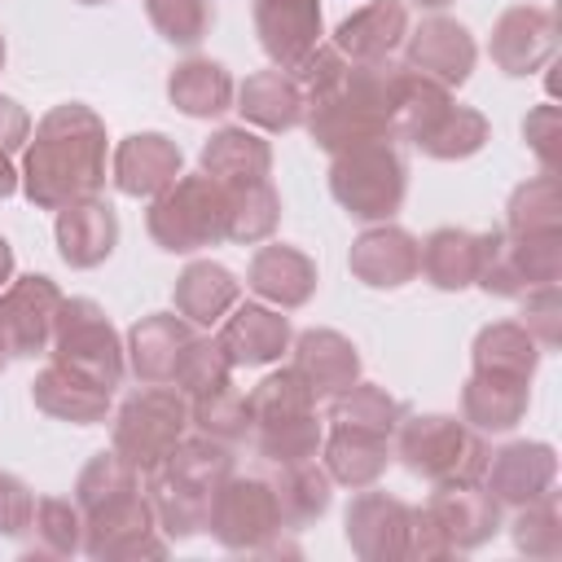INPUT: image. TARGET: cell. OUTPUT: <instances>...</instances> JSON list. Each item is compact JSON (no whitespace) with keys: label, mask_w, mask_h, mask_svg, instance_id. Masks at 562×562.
I'll return each mask as SVG.
<instances>
[{"label":"cell","mask_w":562,"mask_h":562,"mask_svg":"<svg viewBox=\"0 0 562 562\" xmlns=\"http://www.w3.org/2000/svg\"><path fill=\"white\" fill-rule=\"evenodd\" d=\"M105 184V123L83 101L53 105L22 154V193L40 211L97 198Z\"/></svg>","instance_id":"1"},{"label":"cell","mask_w":562,"mask_h":562,"mask_svg":"<svg viewBox=\"0 0 562 562\" xmlns=\"http://www.w3.org/2000/svg\"><path fill=\"white\" fill-rule=\"evenodd\" d=\"M408 83V66L395 61H351L342 83L307 101V136L325 154H342L373 140H395V110Z\"/></svg>","instance_id":"2"},{"label":"cell","mask_w":562,"mask_h":562,"mask_svg":"<svg viewBox=\"0 0 562 562\" xmlns=\"http://www.w3.org/2000/svg\"><path fill=\"white\" fill-rule=\"evenodd\" d=\"M145 228L167 255H198L206 246L228 241V189L206 171L176 176L158 198H149Z\"/></svg>","instance_id":"3"},{"label":"cell","mask_w":562,"mask_h":562,"mask_svg":"<svg viewBox=\"0 0 562 562\" xmlns=\"http://www.w3.org/2000/svg\"><path fill=\"white\" fill-rule=\"evenodd\" d=\"M395 457L404 461L408 474L439 487V483H483L492 448L474 426L448 413H417V417L404 413L395 430Z\"/></svg>","instance_id":"4"},{"label":"cell","mask_w":562,"mask_h":562,"mask_svg":"<svg viewBox=\"0 0 562 562\" xmlns=\"http://www.w3.org/2000/svg\"><path fill=\"white\" fill-rule=\"evenodd\" d=\"M329 198L360 224H382L404 206L408 162L391 140L329 154Z\"/></svg>","instance_id":"5"},{"label":"cell","mask_w":562,"mask_h":562,"mask_svg":"<svg viewBox=\"0 0 562 562\" xmlns=\"http://www.w3.org/2000/svg\"><path fill=\"white\" fill-rule=\"evenodd\" d=\"M48 356H53V364H66L70 373L105 386L110 395L127 373L123 338H119V329L110 325V316L97 299H61L57 321H53Z\"/></svg>","instance_id":"6"},{"label":"cell","mask_w":562,"mask_h":562,"mask_svg":"<svg viewBox=\"0 0 562 562\" xmlns=\"http://www.w3.org/2000/svg\"><path fill=\"white\" fill-rule=\"evenodd\" d=\"M189 430V400L176 386H140L114 413L110 448L132 470H154Z\"/></svg>","instance_id":"7"},{"label":"cell","mask_w":562,"mask_h":562,"mask_svg":"<svg viewBox=\"0 0 562 562\" xmlns=\"http://www.w3.org/2000/svg\"><path fill=\"white\" fill-rule=\"evenodd\" d=\"M206 531L233 553H263L281 531V505L263 474H228L206 509Z\"/></svg>","instance_id":"8"},{"label":"cell","mask_w":562,"mask_h":562,"mask_svg":"<svg viewBox=\"0 0 562 562\" xmlns=\"http://www.w3.org/2000/svg\"><path fill=\"white\" fill-rule=\"evenodd\" d=\"M83 553L97 562H127V558H162L167 536L154 522L145 487L123 492L83 514Z\"/></svg>","instance_id":"9"},{"label":"cell","mask_w":562,"mask_h":562,"mask_svg":"<svg viewBox=\"0 0 562 562\" xmlns=\"http://www.w3.org/2000/svg\"><path fill=\"white\" fill-rule=\"evenodd\" d=\"M61 290L53 277L44 272H31V277H18L0 290V342L13 360H35V356H48V342H53V321H57V307H61Z\"/></svg>","instance_id":"10"},{"label":"cell","mask_w":562,"mask_h":562,"mask_svg":"<svg viewBox=\"0 0 562 562\" xmlns=\"http://www.w3.org/2000/svg\"><path fill=\"white\" fill-rule=\"evenodd\" d=\"M558 53V18L544 4H509L487 35V57L501 75L527 79L544 70Z\"/></svg>","instance_id":"11"},{"label":"cell","mask_w":562,"mask_h":562,"mask_svg":"<svg viewBox=\"0 0 562 562\" xmlns=\"http://www.w3.org/2000/svg\"><path fill=\"white\" fill-rule=\"evenodd\" d=\"M408 527H413V505L378 487H360V496L347 505V518H342L347 544L364 562L408 558Z\"/></svg>","instance_id":"12"},{"label":"cell","mask_w":562,"mask_h":562,"mask_svg":"<svg viewBox=\"0 0 562 562\" xmlns=\"http://www.w3.org/2000/svg\"><path fill=\"white\" fill-rule=\"evenodd\" d=\"M474 61H479V48H474V35L457 22V18H426L422 26H413L404 35V66L435 79L439 88H461L470 75H474Z\"/></svg>","instance_id":"13"},{"label":"cell","mask_w":562,"mask_h":562,"mask_svg":"<svg viewBox=\"0 0 562 562\" xmlns=\"http://www.w3.org/2000/svg\"><path fill=\"white\" fill-rule=\"evenodd\" d=\"M553 479H558V452L540 439H514L496 448L483 470V487L496 496V505H509V509H522L549 496Z\"/></svg>","instance_id":"14"},{"label":"cell","mask_w":562,"mask_h":562,"mask_svg":"<svg viewBox=\"0 0 562 562\" xmlns=\"http://www.w3.org/2000/svg\"><path fill=\"white\" fill-rule=\"evenodd\" d=\"M452 553H470L501 531V505L483 483H439L422 505Z\"/></svg>","instance_id":"15"},{"label":"cell","mask_w":562,"mask_h":562,"mask_svg":"<svg viewBox=\"0 0 562 562\" xmlns=\"http://www.w3.org/2000/svg\"><path fill=\"white\" fill-rule=\"evenodd\" d=\"M417 259H422V241L408 228L391 224V220L369 224L351 241V250H347L351 277L360 285H369V290H400V285H408L417 277Z\"/></svg>","instance_id":"16"},{"label":"cell","mask_w":562,"mask_h":562,"mask_svg":"<svg viewBox=\"0 0 562 562\" xmlns=\"http://www.w3.org/2000/svg\"><path fill=\"white\" fill-rule=\"evenodd\" d=\"M184 171V154L162 132H132L114 145L110 180L123 198H158Z\"/></svg>","instance_id":"17"},{"label":"cell","mask_w":562,"mask_h":562,"mask_svg":"<svg viewBox=\"0 0 562 562\" xmlns=\"http://www.w3.org/2000/svg\"><path fill=\"white\" fill-rule=\"evenodd\" d=\"M198 325H189L180 312H149L127 329V369L136 373L140 386H171L176 364L184 356V347L193 342Z\"/></svg>","instance_id":"18"},{"label":"cell","mask_w":562,"mask_h":562,"mask_svg":"<svg viewBox=\"0 0 562 562\" xmlns=\"http://www.w3.org/2000/svg\"><path fill=\"white\" fill-rule=\"evenodd\" d=\"M290 338H294V329L281 316V307H272V303L233 307L215 334V342L224 347L233 369H259V364L281 360V351H290Z\"/></svg>","instance_id":"19"},{"label":"cell","mask_w":562,"mask_h":562,"mask_svg":"<svg viewBox=\"0 0 562 562\" xmlns=\"http://www.w3.org/2000/svg\"><path fill=\"white\" fill-rule=\"evenodd\" d=\"M321 0H255V35L277 70L299 66L321 44Z\"/></svg>","instance_id":"20"},{"label":"cell","mask_w":562,"mask_h":562,"mask_svg":"<svg viewBox=\"0 0 562 562\" xmlns=\"http://www.w3.org/2000/svg\"><path fill=\"white\" fill-rule=\"evenodd\" d=\"M53 233H57V255L70 268L88 272V268H101L114 255V246H119V215H114V206L101 193L97 198H79V202L57 211Z\"/></svg>","instance_id":"21"},{"label":"cell","mask_w":562,"mask_h":562,"mask_svg":"<svg viewBox=\"0 0 562 562\" xmlns=\"http://www.w3.org/2000/svg\"><path fill=\"white\" fill-rule=\"evenodd\" d=\"M290 351H294L290 369H299V378L316 400H334L338 391L360 382V351L338 329H303L290 338Z\"/></svg>","instance_id":"22"},{"label":"cell","mask_w":562,"mask_h":562,"mask_svg":"<svg viewBox=\"0 0 562 562\" xmlns=\"http://www.w3.org/2000/svg\"><path fill=\"white\" fill-rule=\"evenodd\" d=\"M316 263L299 250V246H285V241H272V246H259L250 268H246V290L259 294L263 303L281 307V312H294L303 303H312L316 294Z\"/></svg>","instance_id":"23"},{"label":"cell","mask_w":562,"mask_h":562,"mask_svg":"<svg viewBox=\"0 0 562 562\" xmlns=\"http://www.w3.org/2000/svg\"><path fill=\"white\" fill-rule=\"evenodd\" d=\"M531 404V378L470 373L461 386V422L479 435H509Z\"/></svg>","instance_id":"24"},{"label":"cell","mask_w":562,"mask_h":562,"mask_svg":"<svg viewBox=\"0 0 562 562\" xmlns=\"http://www.w3.org/2000/svg\"><path fill=\"white\" fill-rule=\"evenodd\" d=\"M395 457V439L391 435H373V430H356V426H329L325 443H321V461L325 474L351 492L373 487L386 465Z\"/></svg>","instance_id":"25"},{"label":"cell","mask_w":562,"mask_h":562,"mask_svg":"<svg viewBox=\"0 0 562 562\" xmlns=\"http://www.w3.org/2000/svg\"><path fill=\"white\" fill-rule=\"evenodd\" d=\"M404 35H408V4L404 0H369L364 9H356L351 18L338 22L329 44L347 61H391V53L404 44Z\"/></svg>","instance_id":"26"},{"label":"cell","mask_w":562,"mask_h":562,"mask_svg":"<svg viewBox=\"0 0 562 562\" xmlns=\"http://www.w3.org/2000/svg\"><path fill=\"white\" fill-rule=\"evenodd\" d=\"M237 299H241V281H237L224 263H215V259H193V263H184V272H180L176 285H171L176 312H180L189 325H198V329L220 325V321L237 307Z\"/></svg>","instance_id":"27"},{"label":"cell","mask_w":562,"mask_h":562,"mask_svg":"<svg viewBox=\"0 0 562 562\" xmlns=\"http://www.w3.org/2000/svg\"><path fill=\"white\" fill-rule=\"evenodd\" d=\"M31 400L40 413L70 422V426H97L110 417V391L70 373L66 364H44L31 382Z\"/></svg>","instance_id":"28"},{"label":"cell","mask_w":562,"mask_h":562,"mask_svg":"<svg viewBox=\"0 0 562 562\" xmlns=\"http://www.w3.org/2000/svg\"><path fill=\"white\" fill-rule=\"evenodd\" d=\"M233 101H237L241 119L250 127H259V132H294L303 123V114H307V101H303L294 75L277 70V66L246 75V83L237 88Z\"/></svg>","instance_id":"29"},{"label":"cell","mask_w":562,"mask_h":562,"mask_svg":"<svg viewBox=\"0 0 562 562\" xmlns=\"http://www.w3.org/2000/svg\"><path fill=\"white\" fill-rule=\"evenodd\" d=\"M198 162L224 189L255 184V180H268L272 176V145L259 132H250V127H220V132H211L202 140Z\"/></svg>","instance_id":"30"},{"label":"cell","mask_w":562,"mask_h":562,"mask_svg":"<svg viewBox=\"0 0 562 562\" xmlns=\"http://www.w3.org/2000/svg\"><path fill=\"white\" fill-rule=\"evenodd\" d=\"M140 487H145V501L154 509V522L167 540H189L198 531H206V509H211V496L215 492H202L176 474H167L162 465L145 470L140 474Z\"/></svg>","instance_id":"31"},{"label":"cell","mask_w":562,"mask_h":562,"mask_svg":"<svg viewBox=\"0 0 562 562\" xmlns=\"http://www.w3.org/2000/svg\"><path fill=\"white\" fill-rule=\"evenodd\" d=\"M167 97L184 119H220L224 110H233V75L211 61V57H189L180 66H171L167 75Z\"/></svg>","instance_id":"32"},{"label":"cell","mask_w":562,"mask_h":562,"mask_svg":"<svg viewBox=\"0 0 562 562\" xmlns=\"http://www.w3.org/2000/svg\"><path fill=\"white\" fill-rule=\"evenodd\" d=\"M479 259H483V233H470V228H435L426 241H422V259H417V272L435 285V290H470L474 277H479Z\"/></svg>","instance_id":"33"},{"label":"cell","mask_w":562,"mask_h":562,"mask_svg":"<svg viewBox=\"0 0 562 562\" xmlns=\"http://www.w3.org/2000/svg\"><path fill=\"white\" fill-rule=\"evenodd\" d=\"M540 347L518 321H492L474 334L470 342V364L474 373H509V378H536L540 369Z\"/></svg>","instance_id":"34"},{"label":"cell","mask_w":562,"mask_h":562,"mask_svg":"<svg viewBox=\"0 0 562 562\" xmlns=\"http://www.w3.org/2000/svg\"><path fill=\"white\" fill-rule=\"evenodd\" d=\"M277 474L268 479L272 492H277V505H281V518L285 527H307L316 522L329 501H334V479L325 474V465L312 461H294V465H272Z\"/></svg>","instance_id":"35"},{"label":"cell","mask_w":562,"mask_h":562,"mask_svg":"<svg viewBox=\"0 0 562 562\" xmlns=\"http://www.w3.org/2000/svg\"><path fill=\"white\" fill-rule=\"evenodd\" d=\"M250 443L268 465L312 461L321 452V443H325V422L316 417V408L290 413V417H272V422H255L250 426Z\"/></svg>","instance_id":"36"},{"label":"cell","mask_w":562,"mask_h":562,"mask_svg":"<svg viewBox=\"0 0 562 562\" xmlns=\"http://www.w3.org/2000/svg\"><path fill=\"white\" fill-rule=\"evenodd\" d=\"M404 413L408 408L378 382H351L347 391H338L329 400V426H356V430H373V435H391V439H395Z\"/></svg>","instance_id":"37"},{"label":"cell","mask_w":562,"mask_h":562,"mask_svg":"<svg viewBox=\"0 0 562 562\" xmlns=\"http://www.w3.org/2000/svg\"><path fill=\"white\" fill-rule=\"evenodd\" d=\"M487 136H492V127H487V119L474 110V105H457V101H448V110L435 119V127L417 140V149L426 154V158H435V162H461V158H474L483 145H487Z\"/></svg>","instance_id":"38"},{"label":"cell","mask_w":562,"mask_h":562,"mask_svg":"<svg viewBox=\"0 0 562 562\" xmlns=\"http://www.w3.org/2000/svg\"><path fill=\"white\" fill-rule=\"evenodd\" d=\"M505 233H562V184L553 171H540L509 193Z\"/></svg>","instance_id":"39"},{"label":"cell","mask_w":562,"mask_h":562,"mask_svg":"<svg viewBox=\"0 0 562 562\" xmlns=\"http://www.w3.org/2000/svg\"><path fill=\"white\" fill-rule=\"evenodd\" d=\"M277 224H281V198H277L272 180L228 189V241L259 246L277 233Z\"/></svg>","instance_id":"40"},{"label":"cell","mask_w":562,"mask_h":562,"mask_svg":"<svg viewBox=\"0 0 562 562\" xmlns=\"http://www.w3.org/2000/svg\"><path fill=\"white\" fill-rule=\"evenodd\" d=\"M167 474L202 487V492H215L228 474H233V443H220L211 435H193V439H180L162 461H158Z\"/></svg>","instance_id":"41"},{"label":"cell","mask_w":562,"mask_h":562,"mask_svg":"<svg viewBox=\"0 0 562 562\" xmlns=\"http://www.w3.org/2000/svg\"><path fill=\"white\" fill-rule=\"evenodd\" d=\"M189 426H198V435H211L220 443H241L250 435V400L233 382H224L189 400Z\"/></svg>","instance_id":"42"},{"label":"cell","mask_w":562,"mask_h":562,"mask_svg":"<svg viewBox=\"0 0 562 562\" xmlns=\"http://www.w3.org/2000/svg\"><path fill=\"white\" fill-rule=\"evenodd\" d=\"M26 531L35 536V553H48V558L83 553V514L66 496H40Z\"/></svg>","instance_id":"43"},{"label":"cell","mask_w":562,"mask_h":562,"mask_svg":"<svg viewBox=\"0 0 562 562\" xmlns=\"http://www.w3.org/2000/svg\"><path fill=\"white\" fill-rule=\"evenodd\" d=\"M509 536H514V549L527 553V558H536V562L562 558V509H558V492L522 505L518 518H514V527H509Z\"/></svg>","instance_id":"44"},{"label":"cell","mask_w":562,"mask_h":562,"mask_svg":"<svg viewBox=\"0 0 562 562\" xmlns=\"http://www.w3.org/2000/svg\"><path fill=\"white\" fill-rule=\"evenodd\" d=\"M145 13L176 48H198L215 26V0H145Z\"/></svg>","instance_id":"45"},{"label":"cell","mask_w":562,"mask_h":562,"mask_svg":"<svg viewBox=\"0 0 562 562\" xmlns=\"http://www.w3.org/2000/svg\"><path fill=\"white\" fill-rule=\"evenodd\" d=\"M136 487H140V470H132L110 448V452L88 457V465L79 470V479H75V505H79V514H88V509H97V505H105V501H114L123 492H136Z\"/></svg>","instance_id":"46"},{"label":"cell","mask_w":562,"mask_h":562,"mask_svg":"<svg viewBox=\"0 0 562 562\" xmlns=\"http://www.w3.org/2000/svg\"><path fill=\"white\" fill-rule=\"evenodd\" d=\"M224 382H233V364H228L224 347H220L215 338H206V334H193V342L184 347V356H180V364H176L171 386H176L184 400H193V395H206V391H215V386H224Z\"/></svg>","instance_id":"47"},{"label":"cell","mask_w":562,"mask_h":562,"mask_svg":"<svg viewBox=\"0 0 562 562\" xmlns=\"http://www.w3.org/2000/svg\"><path fill=\"white\" fill-rule=\"evenodd\" d=\"M505 246L527 290L562 281V233H505Z\"/></svg>","instance_id":"48"},{"label":"cell","mask_w":562,"mask_h":562,"mask_svg":"<svg viewBox=\"0 0 562 562\" xmlns=\"http://www.w3.org/2000/svg\"><path fill=\"white\" fill-rule=\"evenodd\" d=\"M246 400H250V426H255V422H272V417H290V413L316 408V395L307 391V382L299 378V369H277V373H268Z\"/></svg>","instance_id":"49"},{"label":"cell","mask_w":562,"mask_h":562,"mask_svg":"<svg viewBox=\"0 0 562 562\" xmlns=\"http://www.w3.org/2000/svg\"><path fill=\"white\" fill-rule=\"evenodd\" d=\"M540 351H558L562 347V290L553 285H536L522 294V321H518Z\"/></svg>","instance_id":"50"},{"label":"cell","mask_w":562,"mask_h":562,"mask_svg":"<svg viewBox=\"0 0 562 562\" xmlns=\"http://www.w3.org/2000/svg\"><path fill=\"white\" fill-rule=\"evenodd\" d=\"M347 66H351V61H347L334 44H316L299 66H290V75H294L303 101H316V97H325V92H334V88L342 83Z\"/></svg>","instance_id":"51"},{"label":"cell","mask_w":562,"mask_h":562,"mask_svg":"<svg viewBox=\"0 0 562 562\" xmlns=\"http://www.w3.org/2000/svg\"><path fill=\"white\" fill-rule=\"evenodd\" d=\"M522 140H527V149L540 158V167L558 176V162H562V114H558L553 101H540V105L522 119Z\"/></svg>","instance_id":"52"},{"label":"cell","mask_w":562,"mask_h":562,"mask_svg":"<svg viewBox=\"0 0 562 562\" xmlns=\"http://www.w3.org/2000/svg\"><path fill=\"white\" fill-rule=\"evenodd\" d=\"M31 514H35V492L18 474L0 470V536H26Z\"/></svg>","instance_id":"53"},{"label":"cell","mask_w":562,"mask_h":562,"mask_svg":"<svg viewBox=\"0 0 562 562\" xmlns=\"http://www.w3.org/2000/svg\"><path fill=\"white\" fill-rule=\"evenodd\" d=\"M408 558H417V562H439V558H452V549H448L443 531L430 522V514H426L422 505L413 509V527H408Z\"/></svg>","instance_id":"54"},{"label":"cell","mask_w":562,"mask_h":562,"mask_svg":"<svg viewBox=\"0 0 562 562\" xmlns=\"http://www.w3.org/2000/svg\"><path fill=\"white\" fill-rule=\"evenodd\" d=\"M26 140H31V114L13 97H0V149L18 154L26 149Z\"/></svg>","instance_id":"55"},{"label":"cell","mask_w":562,"mask_h":562,"mask_svg":"<svg viewBox=\"0 0 562 562\" xmlns=\"http://www.w3.org/2000/svg\"><path fill=\"white\" fill-rule=\"evenodd\" d=\"M18 189H22V171L13 167V154H9V149H0V202H4V198H13Z\"/></svg>","instance_id":"56"},{"label":"cell","mask_w":562,"mask_h":562,"mask_svg":"<svg viewBox=\"0 0 562 562\" xmlns=\"http://www.w3.org/2000/svg\"><path fill=\"white\" fill-rule=\"evenodd\" d=\"M13 281V246L0 237V290Z\"/></svg>","instance_id":"57"},{"label":"cell","mask_w":562,"mask_h":562,"mask_svg":"<svg viewBox=\"0 0 562 562\" xmlns=\"http://www.w3.org/2000/svg\"><path fill=\"white\" fill-rule=\"evenodd\" d=\"M413 4H422V9H443V4H452V0H413Z\"/></svg>","instance_id":"58"},{"label":"cell","mask_w":562,"mask_h":562,"mask_svg":"<svg viewBox=\"0 0 562 562\" xmlns=\"http://www.w3.org/2000/svg\"><path fill=\"white\" fill-rule=\"evenodd\" d=\"M4 364H9V351H4V342H0V373H4Z\"/></svg>","instance_id":"59"},{"label":"cell","mask_w":562,"mask_h":562,"mask_svg":"<svg viewBox=\"0 0 562 562\" xmlns=\"http://www.w3.org/2000/svg\"><path fill=\"white\" fill-rule=\"evenodd\" d=\"M0 70H4V35H0Z\"/></svg>","instance_id":"60"},{"label":"cell","mask_w":562,"mask_h":562,"mask_svg":"<svg viewBox=\"0 0 562 562\" xmlns=\"http://www.w3.org/2000/svg\"><path fill=\"white\" fill-rule=\"evenodd\" d=\"M79 4H105V0H79Z\"/></svg>","instance_id":"61"}]
</instances>
